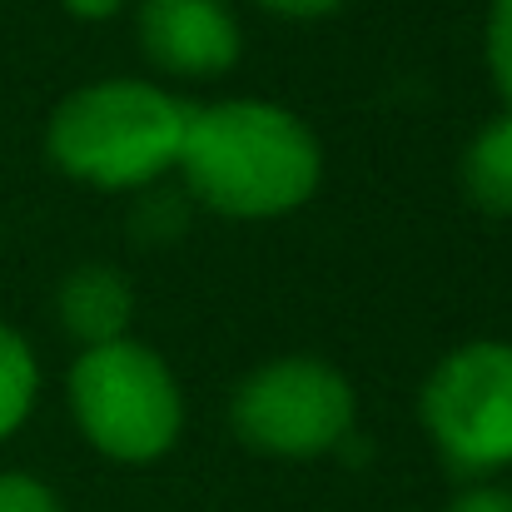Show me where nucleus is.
<instances>
[{
	"instance_id": "9d476101",
	"label": "nucleus",
	"mask_w": 512,
	"mask_h": 512,
	"mask_svg": "<svg viewBox=\"0 0 512 512\" xmlns=\"http://www.w3.org/2000/svg\"><path fill=\"white\" fill-rule=\"evenodd\" d=\"M488 70L512 105V0H493L488 15Z\"/></svg>"
},
{
	"instance_id": "f8f14e48",
	"label": "nucleus",
	"mask_w": 512,
	"mask_h": 512,
	"mask_svg": "<svg viewBox=\"0 0 512 512\" xmlns=\"http://www.w3.org/2000/svg\"><path fill=\"white\" fill-rule=\"evenodd\" d=\"M259 5L274 15H289V20H319V15L339 10L343 0H259Z\"/></svg>"
},
{
	"instance_id": "39448f33",
	"label": "nucleus",
	"mask_w": 512,
	"mask_h": 512,
	"mask_svg": "<svg viewBox=\"0 0 512 512\" xmlns=\"http://www.w3.org/2000/svg\"><path fill=\"white\" fill-rule=\"evenodd\" d=\"M423 423L463 473L512 463V348L468 343L448 353L423 383Z\"/></svg>"
},
{
	"instance_id": "f03ea898",
	"label": "nucleus",
	"mask_w": 512,
	"mask_h": 512,
	"mask_svg": "<svg viewBox=\"0 0 512 512\" xmlns=\"http://www.w3.org/2000/svg\"><path fill=\"white\" fill-rule=\"evenodd\" d=\"M189 105L145 80H95L60 100L45 145L70 179L95 189H140L179 165Z\"/></svg>"
},
{
	"instance_id": "6e6552de",
	"label": "nucleus",
	"mask_w": 512,
	"mask_h": 512,
	"mask_svg": "<svg viewBox=\"0 0 512 512\" xmlns=\"http://www.w3.org/2000/svg\"><path fill=\"white\" fill-rule=\"evenodd\" d=\"M463 184L488 214H512V110L473 140L463 160Z\"/></svg>"
},
{
	"instance_id": "7ed1b4c3",
	"label": "nucleus",
	"mask_w": 512,
	"mask_h": 512,
	"mask_svg": "<svg viewBox=\"0 0 512 512\" xmlns=\"http://www.w3.org/2000/svg\"><path fill=\"white\" fill-rule=\"evenodd\" d=\"M70 403L80 433L120 463L170 453L184 428V398L165 358L145 343H95L70 368Z\"/></svg>"
},
{
	"instance_id": "9b49d317",
	"label": "nucleus",
	"mask_w": 512,
	"mask_h": 512,
	"mask_svg": "<svg viewBox=\"0 0 512 512\" xmlns=\"http://www.w3.org/2000/svg\"><path fill=\"white\" fill-rule=\"evenodd\" d=\"M0 512H60L55 493L25 473H0Z\"/></svg>"
},
{
	"instance_id": "ddd939ff",
	"label": "nucleus",
	"mask_w": 512,
	"mask_h": 512,
	"mask_svg": "<svg viewBox=\"0 0 512 512\" xmlns=\"http://www.w3.org/2000/svg\"><path fill=\"white\" fill-rule=\"evenodd\" d=\"M448 512H512V493H498V488H478V493H463Z\"/></svg>"
},
{
	"instance_id": "0eeeda50",
	"label": "nucleus",
	"mask_w": 512,
	"mask_h": 512,
	"mask_svg": "<svg viewBox=\"0 0 512 512\" xmlns=\"http://www.w3.org/2000/svg\"><path fill=\"white\" fill-rule=\"evenodd\" d=\"M130 319H135V294H130L120 269L90 264V269H75L60 284V324L85 348L125 339Z\"/></svg>"
},
{
	"instance_id": "20e7f679",
	"label": "nucleus",
	"mask_w": 512,
	"mask_h": 512,
	"mask_svg": "<svg viewBox=\"0 0 512 512\" xmlns=\"http://www.w3.org/2000/svg\"><path fill=\"white\" fill-rule=\"evenodd\" d=\"M234 428L274 458H319L353 428V388L324 358H274L234 393Z\"/></svg>"
},
{
	"instance_id": "f257e3e1",
	"label": "nucleus",
	"mask_w": 512,
	"mask_h": 512,
	"mask_svg": "<svg viewBox=\"0 0 512 512\" xmlns=\"http://www.w3.org/2000/svg\"><path fill=\"white\" fill-rule=\"evenodd\" d=\"M199 204L229 219H279L319 189L314 130L269 100H219L189 110L179 165Z\"/></svg>"
},
{
	"instance_id": "1a4fd4ad",
	"label": "nucleus",
	"mask_w": 512,
	"mask_h": 512,
	"mask_svg": "<svg viewBox=\"0 0 512 512\" xmlns=\"http://www.w3.org/2000/svg\"><path fill=\"white\" fill-rule=\"evenodd\" d=\"M35 388H40V368H35L30 343L20 339L15 329L0 324V438L15 433L30 418Z\"/></svg>"
},
{
	"instance_id": "423d86ee",
	"label": "nucleus",
	"mask_w": 512,
	"mask_h": 512,
	"mask_svg": "<svg viewBox=\"0 0 512 512\" xmlns=\"http://www.w3.org/2000/svg\"><path fill=\"white\" fill-rule=\"evenodd\" d=\"M140 45L170 75H224L239 60V20L224 0H145Z\"/></svg>"
},
{
	"instance_id": "4468645a",
	"label": "nucleus",
	"mask_w": 512,
	"mask_h": 512,
	"mask_svg": "<svg viewBox=\"0 0 512 512\" xmlns=\"http://www.w3.org/2000/svg\"><path fill=\"white\" fill-rule=\"evenodd\" d=\"M60 5H65L75 20H110L125 0H60Z\"/></svg>"
}]
</instances>
